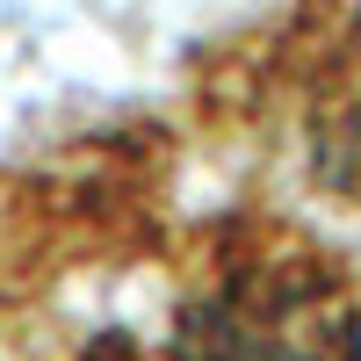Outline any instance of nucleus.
<instances>
[{"mask_svg": "<svg viewBox=\"0 0 361 361\" xmlns=\"http://www.w3.org/2000/svg\"><path fill=\"white\" fill-rule=\"evenodd\" d=\"M152 361H361V282L296 224L224 217Z\"/></svg>", "mask_w": 361, "mask_h": 361, "instance_id": "nucleus-1", "label": "nucleus"}, {"mask_svg": "<svg viewBox=\"0 0 361 361\" xmlns=\"http://www.w3.org/2000/svg\"><path fill=\"white\" fill-rule=\"evenodd\" d=\"M80 361H152V354H145L137 340H123V333H109V340H94V347H87Z\"/></svg>", "mask_w": 361, "mask_h": 361, "instance_id": "nucleus-2", "label": "nucleus"}]
</instances>
